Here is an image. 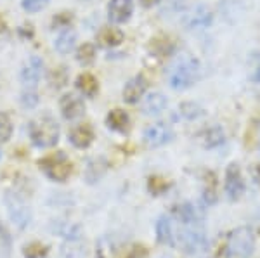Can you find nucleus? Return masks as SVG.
Instances as JSON below:
<instances>
[{
    "label": "nucleus",
    "instance_id": "1",
    "mask_svg": "<svg viewBox=\"0 0 260 258\" xmlns=\"http://www.w3.org/2000/svg\"><path fill=\"white\" fill-rule=\"evenodd\" d=\"M201 77V66L194 57L182 56L169 68L167 78L174 90H186L194 85Z\"/></svg>",
    "mask_w": 260,
    "mask_h": 258
},
{
    "label": "nucleus",
    "instance_id": "2",
    "mask_svg": "<svg viewBox=\"0 0 260 258\" xmlns=\"http://www.w3.org/2000/svg\"><path fill=\"white\" fill-rule=\"evenodd\" d=\"M257 246L253 229L238 227L229 232L224 246V258H251Z\"/></svg>",
    "mask_w": 260,
    "mask_h": 258
},
{
    "label": "nucleus",
    "instance_id": "3",
    "mask_svg": "<svg viewBox=\"0 0 260 258\" xmlns=\"http://www.w3.org/2000/svg\"><path fill=\"white\" fill-rule=\"evenodd\" d=\"M28 132H30L33 145L40 149L52 148L59 140V125L49 115L31 120L30 125H28Z\"/></svg>",
    "mask_w": 260,
    "mask_h": 258
},
{
    "label": "nucleus",
    "instance_id": "4",
    "mask_svg": "<svg viewBox=\"0 0 260 258\" xmlns=\"http://www.w3.org/2000/svg\"><path fill=\"white\" fill-rule=\"evenodd\" d=\"M177 243L184 248L186 253H201L208 246L207 232H205L203 224H192V226H182L177 234Z\"/></svg>",
    "mask_w": 260,
    "mask_h": 258
},
{
    "label": "nucleus",
    "instance_id": "5",
    "mask_svg": "<svg viewBox=\"0 0 260 258\" xmlns=\"http://www.w3.org/2000/svg\"><path fill=\"white\" fill-rule=\"evenodd\" d=\"M4 203H6L7 215H9L11 222L14 224V227H18L19 231H24L30 226L33 220V213L30 205L23 198L18 196L16 193H7L6 198H4Z\"/></svg>",
    "mask_w": 260,
    "mask_h": 258
},
{
    "label": "nucleus",
    "instance_id": "6",
    "mask_svg": "<svg viewBox=\"0 0 260 258\" xmlns=\"http://www.w3.org/2000/svg\"><path fill=\"white\" fill-rule=\"evenodd\" d=\"M40 168L44 170V173L47 175L50 180L54 182H66L68 177L71 175V166L68 156L64 153H56V155H50L40 161Z\"/></svg>",
    "mask_w": 260,
    "mask_h": 258
},
{
    "label": "nucleus",
    "instance_id": "7",
    "mask_svg": "<svg viewBox=\"0 0 260 258\" xmlns=\"http://www.w3.org/2000/svg\"><path fill=\"white\" fill-rule=\"evenodd\" d=\"M224 191L225 196L231 201H236L245 194V180H243L241 170L238 165L231 163L225 170V178H224Z\"/></svg>",
    "mask_w": 260,
    "mask_h": 258
},
{
    "label": "nucleus",
    "instance_id": "8",
    "mask_svg": "<svg viewBox=\"0 0 260 258\" xmlns=\"http://www.w3.org/2000/svg\"><path fill=\"white\" fill-rule=\"evenodd\" d=\"M144 142L149 145V148H160V145L169 144L172 139H174V132L169 125L165 123H154L149 125L144 130V135H142Z\"/></svg>",
    "mask_w": 260,
    "mask_h": 258
},
{
    "label": "nucleus",
    "instance_id": "9",
    "mask_svg": "<svg viewBox=\"0 0 260 258\" xmlns=\"http://www.w3.org/2000/svg\"><path fill=\"white\" fill-rule=\"evenodd\" d=\"M154 231H156L158 243L165 244V246H175L177 244V231H175L174 217L172 215H161L156 220Z\"/></svg>",
    "mask_w": 260,
    "mask_h": 258
},
{
    "label": "nucleus",
    "instance_id": "10",
    "mask_svg": "<svg viewBox=\"0 0 260 258\" xmlns=\"http://www.w3.org/2000/svg\"><path fill=\"white\" fill-rule=\"evenodd\" d=\"M61 115L64 116V120H77L85 113V104H83L82 97L75 94H66L61 97L59 101Z\"/></svg>",
    "mask_w": 260,
    "mask_h": 258
},
{
    "label": "nucleus",
    "instance_id": "11",
    "mask_svg": "<svg viewBox=\"0 0 260 258\" xmlns=\"http://www.w3.org/2000/svg\"><path fill=\"white\" fill-rule=\"evenodd\" d=\"M134 12V0H111L108 6V18L113 23H125Z\"/></svg>",
    "mask_w": 260,
    "mask_h": 258
},
{
    "label": "nucleus",
    "instance_id": "12",
    "mask_svg": "<svg viewBox=\"0 0 260 258\" xmlns=\"http://www.w3.org/2000/svg\"><path fill=\"white\" fill-rule=\"evenodd\" d=\"M68 139L75 148L87 149L92 142H94V130H92V127L87 123L77 125V127H73L70 130Z\"/></svg>",
    "mask_w": 260,
    "mask_h": 258
},
{
    "label": "nucleus",
    "instance_id": "13",
    "mask_svg": "<svg viewBox=\"0 0 260 258\" xmlns=\"http://www.w3.org/2000/svg\"><path fill=\"white\" fill-rule=\"evenodd\" d=\"M210 23H212V12L205 6L194 7V9L187 14V19H186V26L189 28V30H203V28L210 26Z\"/></svg>",
    "mask_w": 260,
    "mask_h": 258
},
{
    "label": "nucleus",
    "instance_id": "14",
    "mask_svg": "<svg viewBox=\"0 0 260 258\" xmlns=\"http://www.w3.org/2000/svg\"><path fill=\"white\" fill-rule=\"evenodd\" d=\"M146 87L148 83L142 77H134L132 80H128V83L125 85L123 89V101L127 104H136L139 102V99L144 95Z\"/></svg>",
    "mask_w": 260,
    "mask_h": 258
},
{
    "label": "nucleus",
    "instance_id": "15",
    "mask_svg": "<svg viewBox=\"0 0 260 258\" xmlns=\"http://www.w3.org/2000/svg\"><path fill=\"white\" fill-rule=\"evenodd\" d=\"M40 75H42V61L39 57H31L28 66H24V69L21 71V82H23L24 87L33 89L39 83Z\"/></svg>",
    "mask_w": 260,
    "mask_h": 258
},
{
    "label": "nucleus",
    "instance_id": "16",
    "mask_svg": "<svg viewBox=\"0 0 260 258\" xmlns=\"http://www.w3.org/2000/svg\"><path fill=\"white\" fill-rule=\"evenodd\" d=\"M123 39V31L115 26H103L98 33V42L103 47H118Z\"/></svg>",
    "mask_w": 260,
    "mask_h": 258
},
{
    "label": "nucleus",
    "instance_id": "17",
    "mask_svg": "<svg viewBox=\"0 0 260 258\" xmlns=\"http://www.w3.org/2000/svg\"><path fill=\"white\" fill-rule=\"evenodd\" d=\"M167 107V97L160 92H153L142 102V111L148 116H158L163 113V109Z\"/></svg>",
    "mask_w": 260,
    "mask_h": 258
},
{
    "label": "nucleus",
    "instance_id": "18",
    "mask_svg": "<svg viewBox=\"0 0 260 258\" xmlns=\"http://www.w3.org/2000/svg\"><path fill=\"white\" fill-rule=\"evenodd\" d=\"M77 89L80 90L83 95H87V97H94L99 90V83L95 80L94 75L83 73L77 78Z\"/></svg>",
    "mask_w": 260,
    "mask_h": 258
},
{
    "label": "nucleus",
    "instance_id": "19",
    "mask_svg": "<svg viewBox=\"0 0 260 258\" xmlns=\"http://www.w3.org/2000/svg\"><path fill=\"white\" fill-rule=\"evenodd\" d=\"M106 122H108V127L113 128V130L125 132L128 128V115L121 109H113L110 111V115H108Z\"/></svg>",
    "mask_w": 260,
    "mask_h": 258
},
{
    "label": "nucleus",
    "instance_id": "20",
    "mask_svg": "<svg viewBox=\"0 0 260 258\" xmlns=\"http://www.w3.org/2000/svg\"><path fill=\"white\" fill-rule=\"evenodd\" d=\"M201 137H203L205 148H217V145L224 142V130H222L219 125H215L212 128H207Z\"/></svg>",
    "mask_w": 260,
    "mask_h": 258
},
{
    "label": "nucleus",
    "instance_id": "21",
    "mask_svg": "<svg viewBox=\"0 0 260 258\" xmlns=\"http://www.w3.org/2000/svg\"><path fill=\"white\" fill-rule=\"evenodd\" d=\"M75 42H77V33L73 30H64L56 40V51L61 54H68L75 47Z\"/></svg>",
    "mask_w": 260,
    "mask_h": 258
},
{
    "label": "nucleus",
    "instance_id": "22",
    "mask_svg": "<svg viewBox=\"0 0 260 258\" xmlns=\"http://www.w3.org/2000/svg\"><path fill=\"white\" fill-rule=\"evenodd\" d=\"M12 253V236L9 229L0 222V258H11Z\"/></svg>",
    "mask_w": 260,
    "mask_h": 258
},
{
    "label": "nucleus",
    "instance_id": "23",
    "mask_svg": "<svg viewBox=\"0 0 260 258\" xmlns=\"http://www.w3.org/2000/svg\"><path fill=\"white\" fill-rule=\"evenodd\" d=\"M77 59L80 64H90L95 59V47L92 44H83L77 51Z\"/></svg>",
    "mask_w": 260,
    "mask_h": 258
},
{
    "label": "nucleus",
    "instance_id": "24",
    "mask_svg": "<svg viewBox=\"0 0 260 258\" xmlns=\"http://www.w3.org/2000/svg\"><path fill=\"white\" fill-rule=\"evenodd\" d=\"M47 246L42 243H30L26 244L23 249V255L24 258H44L45 255H47Z\"/></svg>",
    "mask_w": 260,
    "mask_h": 258
},
{
    "label": "nucleus",
    "instance_id": "25",
    "mask_svg": "<svg viewBox=\"0 0 260 258\" xmlns=\"http://www.w3.org/2000/svg\"><path fill=\"white\" fill-rule=\"evenodd\" d=\"M12 135V123L6 113H0V144L7 142Z\"/></svg>",
    "mask_w": 260,
    "mask_h": 258
},
{
    "label": "nucleus",
    "instance_id": "26",
    "mask_svg": "<svg viewBox=\"0 0 260 258\" xmlns=\"http://www.w3.org/2000/svg\"><path fill=\"white\" fill-rule=\"evenodd\" d=\"M66 80H68V75H66L64 68H57L56 71H52V75H50V82H52L54 87H64Z\"/></svg>",
    "mask_w": 260,
    "mask_h": 258
},
{
    "label": "nucleus",
    "instance_id": "27",
    "mask_svg": "<svg viewBox=\"0 0 260 258\" xmlns=\"http://www.w3.org/2000/svg\"><path fill=\"white\" fill-rule=\"evenodd\" d=\"M49 4V0H23V9L28 12H39Z\"/></svg>",
    "mask_w": 260,
    "mask_h": 258
},
{
    "label": "nucleus",
    "instance_id": "28",
    "mask_svg": "<svg viewBox=\"0 0 260 258\" xmlns=\"http://www.w3.org/2000/svg\"><path fill=\"white\" fill-rule=\"evenodd\" d=\"M186 109H189V111H180L186 118H189V120H194V118H198V116L203 115V111H201V107L200 106H196V104H192V102H184L182 104Z\"/></svg>",
    "mask_w": 260,
    "mask_h": 258
},
{
    "label": "nucleus",
    "instance_id": "29",
    "mask_svg": "<svg viewBox=\"0 0 260 258\" xmlns=\"http://www.w3.org/2000/svg\"><path fill=\"white\" fill-rule=\"evenodd\" d=\"M21 102H23L24 107H35L37 102H39V97H37L35 94L28 92V94H23V97H21Z\"/></svg>",
    "mask_w": 260,
    "mask_h": 258
},
{
    "label": "nucleus",
    "instance_id": "30",
    "mask_svg": "<svg viewBox=\"0 0 260 258\" xmlns=\"http://www.w3.org/2000/svg\"><path fill=\"white\" fill-rule=\"evenodd\" d=\"M251 80H253L255 83H260V57H258V64H257V68H255L253 75H251Z\"/></svg>",
    "mask_w": 260,
    "mask_h": 258
},
{
    "label": "nucleus",
    "instance_id": "31",
    "mask_svg": "<svg viewBox=\"0 0 260 258\" xmlns=\"http://www.w3.org/2000/svg\"><path fill=\"white\" fill-rule=\"evenodd\" d=\"M141 4L144 7H153L154 4H158V0H141Z\"/></svg>",
    "mask_w": 260,
    "mask_h": 258
},
{
    "label": "nucleus",
    "instance_id": "32",
    "mask_svg": "<svg viewBox=\"0 0 260 258\" xmlns=\"http://www.w3.org/2000/svg\"><path fill=\"white\" fill-rule=\"evenodd\" d=\"M160 258H172V256H167V255H165V256H160Z\"/></svg>",
    "mask_w": 260,
    "mask_h": 258
}]
</instances>
